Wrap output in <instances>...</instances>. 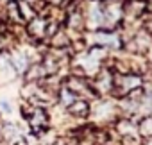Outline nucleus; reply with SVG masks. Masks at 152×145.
I'll use <instances>...</instances> for the list:
<instances>
[{
    "instance_id": "nucleus-1",
    "label": "nucleus",
    "mask_w": 152,
    "mask_h": 145,
    "mask_svg": "<svg viewBox=\"0 0 152 145\" xmlns=\"http://www.w3.org/2000/svg\"><path fill=\"white\" fill-rule=\"evenodd\" d=\"M29 124H31V129L34 133H43L48 125V116L45 113V109L41 108H36V109H31V115H29Z\"/></svg>"
},
{
    "instance_id": "nucleus-2",
    "label": "nucleus",
    "mask_w": 152,
    "mask_h": 145,
    "mask_svg": "<svg viewBox=\"0 0 152 145\" xmlns=\"http://www.w3.org/2000/svg\"><path fill=\"white\" fill-rule=\"evenodd\" d=\"M93 43H95V47L116 48V47H120V34H116V32H95Z\"/></svg>"
},
{
    "instance_id": "nucleus-3",
    "label": "nucleus",
    "mask_w": 152,
    "mask_h": 145,
    "mask_svg": "<svg viewBox=\"0 0 152 145\" xmlns=\"http://www.w3.org/2000/svg\"><path fill=\"white\" fill-rule=\"evenodd\" d=\"M47 25H48V20H47V18H45V20L39 18V16L32 18V20L29 22V32H31V36L36 38V40L45 38V36H47Z\"/></svg>"
},
{
    "instance_id": "nucleus-4",
    "label": "nucleus",
    "mask_w": 152,
    "mask_h": 145,
    "mask_svg": "<svg viewBox=\"0 0 152 145\" xmlns=\"http://www.w3.org/2000/svg\"><path fill=\"white\" fill-rule=\"evenodd\" d=\"M15 75H16V70L13 68L9 56H7V54H2V56H0V81H2V83H7V81H11Z\"/></svg>"
},
{
    "instance_id": "nucleus-5",
    "label": "nucleus",
    "mask_w": 152,
    "mask_h": 145,
    "mask_svg": "<svg viewBox=\"0 0 152 145\" xmlns=\"http://www.w3.org/2000/svg\"><path fill=\"white\" fill-rule=\"evenodd\" d=\"M9 59H11V64H13V68L16 70V74H22V72H27L29 70V56L25 54V52H22V50H16V52H13L11 56H9Z\"/></svg>"
},
{
    "instance_id": "nucleus-6",
    "label": "nucleus",
    "mask_w": 152,
    "mask_h": 145,
    "mask_svg": "<svg viewBox=\"0 0 152 145\" xmlns=\"http://www.w3.org/2000/svg\"><path fill=\"white\" fill-rule=\"evenodd\" d=\"M68 111H70L73 116L83 118V116H88V113H90V104H88L86 100H83V99H77V100H73V102L68 106Z\"/></svg>"
},
{
    "instance_id": "nucleus-7",
    "label": "nucleus",
    "mask_w": 152,
    "mask_h": 145,
    "mask_svg": "<svg viewBox=\"0 0 152 145\" xmlns=\"http://www.w3.org/2000/svg\"><path fill=\"white\" fill-rule=\"evenodd\" d=\"M68 25L72 27V29H81V27H84L86 23H84V16L79 13V11H73L70 16H68Z\"/></svg>"
},
{
    "instance_id": "nucleus-8",
    "label": "nucleus",
    "mask_w": 152,
    "mask_h": 145,
    "mask_svg": "<svg viewBox=\"0 0 152 145\" xmlns=\"http://www.w3.org/2000/svg\"><path fill=\"white\" fill-rule=\"evenodd\" d=\"M0 136H2L4 140H16L18 138V129L15 127V125H11V124H4L2 127H0Z\"/></svg>"
},
{
    "instance_id": "nucleus-9",
    "label": "nucleus",
    "mask_w": 152,
    "mask_h": 145,
    "mask_svg": "<svg viewBox=\"0 0 152 145\" xmlns=\"http://www.w3.org/2000/svg\"><path fill=\"white\" fill-rule=\"evenodd\" d=\"M59 100H61V102H63V104L68 108V106H70L73 100H77V97H75V95H73V93H72L68 88H63V90L59 92Z\"/></svg>"
},
{
    "instance_id": "nucleus-10",
    "label": "nucleus",
    "mask_w": 152,
    "mask_h": 145,
    "mask_svg": "<svg viewBox=\"0 0 152 145\" xmlns=\"http://www.w3.org/2000/svg\"><path fill=\"white\" fill-rule=\"evenodd\" d=\"M140 131L143 136H152V118H145L141 124H140Z\"/></svg>"
},
{
    "instance_id": "nucleus-11",
    "label": "nucleus",
    "mask_w": 152,
    "mask_h": 145,
    "mask_svg": "<svg viewBox=\"0 0 152 145\" xmlns=\"http://www.w3.org/2000/svg\"><path fill=\"white\" fill-rule=\"evenodd\" d=\"M147 9H148V13L152 15V0H150V2H148V4H147Z\"/></svg>"
}]
</instances>
